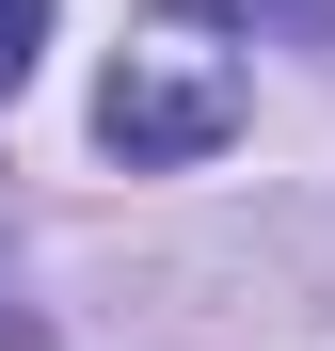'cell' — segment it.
I'll use <instances>...</instances> for the list:
<instances>
[{"mask_svg": "<svg viewBox=\"0 0 335 351\" xmlns=\"http://www.w3.org/2000/svg\"><path fill=\"white\" fill-rule=\"evenodd\" d=\"M96 144L112 160H208V144H240V48L223 32H144L112 64V96H96Z\"/></svg>", "mask_w": 335, "mask_h": 351, "instance_id": "6da1fadb", "label": "cell"}, {"mask_svg": "<svg viewBox=\"0 0 335 351\" xmlns=\"http://www.w3.org/2000/svg\"><path fill=\"white\" fill-rule=\"evenodd\" d=\"M32 48H48V0H0V96L32 80Z\"/></svg>", "mask_w": 335, "mask_h": 351, "instance_id": "7a4b0ae2", "label": "cell"}]
</instances>
